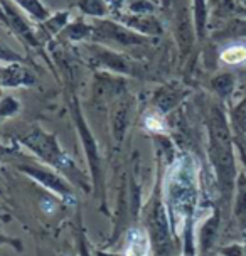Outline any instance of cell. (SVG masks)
Listing matches in <instances>:
<instances>
[{"instance_id": "1", "label": "cell", "mask_w": 246, "mask_h": 256, "mask_svg": "<svg viewBox=\"0 0 246 256\" xmlns=\"http://www.w3.org/2000/svg\"><path fill=\"white\" fill-rule=\"evenodd\" d=\"M27 80H32V76L29 74L26 70H22L19 66H0V83L7 86H19L26 84Z\"/></svg>"}, {"instance_id": "2", "label": "cell", "mask_w": 246, "mask_h": 256, "mask_svg": "<svg viewBox=\"0 0 246 256\" xmlns=\"http://www.w3.org/2000/svg\"><path fill=\"white\" fill-rule=\"evenodd\" d=\"M221 59L228 64L243 62L246 61V48H243V46H234V48L226 49V51L221 54Z\"/></svg>"}]
</instances>
